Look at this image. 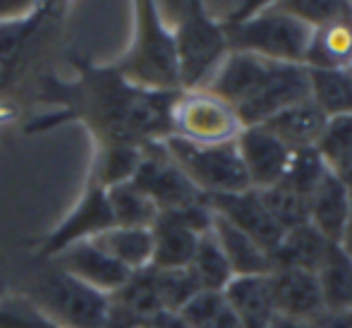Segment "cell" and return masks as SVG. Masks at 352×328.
Returning a JSON list of instances; mask_svg holds the SVG:
<instances>
[{"instance_id":"cell-1","label":"cell","mask_w":352,"mask_h":328,"mask_svg":"<svg viewBox=\"0 0 352 328\" xmlns=\"http://www.w3.org/2000/svg\"><path fill=\"white\" fill-rule=\"evenodd\" d=\"M173 91H146L125 84L120 77L98 72L89 79V113L113 146L153 134H173Z\"/></svg>"},{"instance_id":"cell-2","label":"cell","mask_w":352,"mask_h":328,"mask_svg":"<svg viewBox=\"0 0 352 328\" xmlns=\"http://www.w3.org/2000/svg\"><path fill=\"white\" fill-rule=\"evenodd\" d=\"M228 48L287 65H305L314 29L283 5L252 8L240 22L223 29Z\"/></svg>"},{"instance_id":"cell-3","label":"cell","mask_w":352,"mask_h":328,"mask_svg":"<svg viewBox=\"0 0 352 328\" xmlns=\"http://www.w3.org/2000/svg\"><path fill=\"white\" fill-rule=\"evenodd\" d=\"M163 149L204 197L237 195V192L252 190L250 175H247L235 142L195 144L170 134L166 137Z\"/></svg>"},{"instance_id":"cell-4","label":"cell","mask_w":352,"mask_h":328,"mask_svg":"<svg viewBox=\"0 0 352 328\" xmlns=\"http://www.w3.org/2000/svg\"><path fill=\"white\" fill-rule=\"evenodd\" d=\"M125 79L153 91H170L180 84L175 36L158 14L156 5H140V24L132 53L122 65Z\"/></svg>"},{"instance_id":"cell-5","label":"cell","mask_w":352,"mask_h":328,"mask_svg":"<svg viewBox=\"0 0 352 328\" xmlns=\"http://www.w3.org/2000/svg\"><path fill=\"white\" fill-rule=\"evenodd\" d=\"M36 302L65 328H106L111 302L101 290L87 285L63 268H48L29 283Z\"/></svg>"},{"instance_id":"cell-6","label":"cell","mask_w":352,"mask_h":328,"mask_svg":"<svg viewBox=\"0 0 352 328\" xmlns=\"http://www.w3.org/2000/svg\"><path fill=\"white\" fill-rule=\"evenodd\" d=\"M180 65V84L197 89L209 84L228 56V39L223 27L201 5L180 8L177 29L173 32Z\"/></svg>"},{"instance_id":"cell-7","label":"cell","mask_w":352,"mask_h":328,"mask_svg":"<svg viewBox=\"0 0 352 328\" xmlns=\"http://www.w3.org/2000/svg\"><path fill=\"white\" fill-rule=\"evenodd\" d=\"M242 132L237 111L211 94L192 91L177 96L173 103V134L195 144H228Z\"/></svg>"},{"instance_id":"cell-8","label":"cell","mask_w":352,"mask_h":328,"mask_svg":"<svg viewBox=\"0 0 352 328\" xmlns=\"http://www.w3.org/2000/svg\"><path fill=\"white\" fill-rule=\"evenodd\" d=\"M311 98V84H309V69L307 65H287V63H276L261 89L242 103L237 111L242 127L250 125H264L266 120L285 108L295 106L300 101Z\"/></svg>"},{"instance_id":"cell-9","label":"cell","mask_w":352,"mask_h":328,"mask_svg":"<svg viewBox=\"0 0 352 328\" xmlns=\"http://www.w3.org/2000/svg\"><path fill=\"white\" fill-rule=\"evenodd\" d=\"M132 185L142 192L146 199H151L153 206L161 211H175V208L190 206V204L204 199L199 190L187 180V175L173 163V158L163 149L161 156L142 158L137 168Z\"/></svg>"},{"instance_id":"cell-10","label":"cell","mask_w":352,"mask_h":328,"mask_svg":"<svg viewBox=\"0 0 352 328\" xmlns=\"http://www.w3.org/2000/svg\"><path fill=\"white\" fill-rule=\"evenodd\" d=\"M206 204H209L216 216H221L223 221H228L237 230L245 232L247 237H252L269 254L278 247L285 230L266 211L256 190L237 192V195H213L206 197Z\"/></svg>"},{"instance_id":"cell-11","label":"cell","mask_w":352,"mask_h":328,"mask_svg":"<svg viewBox=\"0 0 352 328\" xmlns=\"http://www.w3.org/2000/svg\"><path fill=\"white\" fill-rule=\"evenodd\" d=\"M235 144L250 175L252 190H264L285 177L292 151L264 125L242 127Z\"/></svg>"},{"instance_id":"cell-12","label":"cell","mask_w":352,"mask_h":328,"mask_svg":"<svg viewBox=\"0 0 352 328\" xmlns=\"http://www.w3.org/2000/svg\"><path fill=\"white\" fill-rule=\"evenodd\" d=\"M278 316L297 321H316L326 311L319 276L305 268H274L269 273Z\"/></svg>"},{"instance_id":"cell-13","label":"cell","mask_w":352,"mask_h":328,"mask_svg":"<svg viewBox=\"0 0 352 328\" xmlns=\"http://www.w3.org/2000/svg\"><path fill=\"white\" fill-rule=\"evenodd\" d=\"M58 268L72 273L74 278L96 290H120L132 276L130 268L113 259L101 247L89 245V242H77L63 250L58 254Z\"/></svg>"},{"instance_id":"cell-14","label":"cell","mask_w":352,"mask_h":328,"mask_svg":"<svg viewBox=\"0 0 352 328\" xmlns=\"http://www.w3.org/2000/svg\"><path fill=\"white\" fill-rule=\"evenodd\" d=\"M46 12L48 8H41L27 17L12 14L0 22V89H5L17 77L24 61L32 56L38 34H43V27L48 24Z\"/></svg>"},{"instance_id":"cell-15","label":"cell","mask_w":352,"mask_h":328,"mask_svg":"<svg viewBox=\"0 0 352 328\" xmlns=\"http://www.w3.org/2000/svg\"><path fill=\"white\" fill-rule=\"evenodd\" d=\"M223 300L242 328H269L278 316L269 276H235L223 287Z\"/></svg>"},{"instance_id":"cell-16","label":"cell","mask_w":352,"mask_h":328,"mask_svg":"<svg viewBox=\"0 0 352 328\" xmlns=\"http://www.w3.org/2000/svg\"><path fill=\"white\" fill-rule=\"evenodd\" d=\"M305 63L309 69L352 67V5H343L333 19L314 29Z\"/></svg>"},{"instance_id":"cell-17","label":"cell","mask_w":352,"mask_h":328,"mask_svg":"<svg viewBox=\"0 0 352 328\" xmlns=\"http://www.w3.org/2000/svg\"><path fill=\"white\" fill-rule=\"evenodd\" d=\"M309 226L333 245H340L350 213V190L333 175V171L307 197Z\"/></svg>"},{"instance_id":"cell-18","label":"cell","mask_w":352,"mask_h":328,"mask_svg":"<svg viewBox=\"0 0 352 328\" xmlns=\"http://www.w3.org/2000/svg\"><path fill=\"white\" fill-rule=\"evenodd\" d=\"M153 235V254L151 266L161 271H175L187 268L195 256L199 232L192 230L187 223H182L173 211H161L151 226Z\"/></svg>"},{"instance_id":"cell-19","label":"cell","mask_w":352,"mask_h":328,"mask_svg":"<svg viewBox=\"0 0 352 328\" xmlns=\"http://www.w3.org/2000/svg\"><path fill=\"white\" fill-rule=\"evenodd\" d=\"M116 228L111 204L103 190H91L89 197L82 201V206L65 221V226L51 237L48 242V254H60L63 250L82 242L87 235H101V232Z\"/></svg>"},{"instance_id":"cell-20","label":"cell","mask_w":352,"mask_h":328,"mask_svg":"<svg viewBox=\"0 0 352 328\" xmlns=\"http://www.w3.org/2000/svg\"><path fill=\"white\" fill-rule=\"evenodd\" d=\"M326 120H329V116L311 98H307V101H300L285 111L276 113L271 120L264 122V127L271 134H276L290 151H297V149L316 146Z\"/></svg>"},{"instance_id":"cell-21","label":"cell","mask_w":352,"mask_h":328,"mask_svg":"<svg viewBox=\"0 0 352 328\" xmlns=\"http://www.w3.org/2000/svg\"><path fill=\"white\" fill-rule=\"evenodd\" d=\"M211 235L216 237L218 247L230 263L232 276H269L274 271L269 252L261 250L252 237H247L245 232L237 230L235 226L223 221L216 213H213Z\"/></svg>"},{"instance_id":"cell-22","label":"cell","mask_w":352,"mask_h":328,"mask_svg":"<svg viewBox=\"0 0 352 328\" xmlns=\"http://www.w3.org/2000/svg\"><path fill=\"white\" fill-rule=\"evenodd\" d=\"M333 242H329L319 230L305 223L300 228L285 230L274 252L271 263L274 268H305V271H319Z\"/></svg>"},{"instance_id":"cell-23","label":"cell","mask_w":352,"mask_h":328,"mask_svg":"<svg viewBox=\"0 0 352 328\" xmlns=\"http://www.w3.org/2000/svg\"><path fill=\"white\" fill-rule=\"evenodd\" d=\"M96 247H101L103 252L118 259L122 266L142 268L151 266V254H153V235L151 228H111V230L101 232L94 242Z\"/></svg>"},{"instance_id":"cell-24","label":"cell","mask_w":352,"mask_h":328,"mask_svg":"<svg viewBox=\"0 0 352 328\" xmlns=\"http://www.w3.org/2000/svg\"><path fill=\"white\" fill-rule=\"evenodd\" d=\"M326 311H352V259L333 245L316 271Z\"/></svg>"},{"instance_id":"cell-25","label":"cell","mask_w":352,"mask_h":328,"mask_svg":"<svg viewBox=\"0 0 352 328\" xmlns=\"http://www.w3.org/2000/svg\"><path fill=\"white\" fill-rule=\"evenodd\" d=\"M309 84H311V101L329 118L352 116L350 69H309Z\"/></svg>"},{"instance_id":"cell-26","label":"cell","mask_w":352,"mask_h":328,"mask_svg":"<svg viewBox=\"0 0 352 328\" xmlns=\"http://www.w3.org/2000/svg\"><path fill=\"white\" fill-rule=\"evenodd\" d=\"M187 271L195 276L197 285L201 290H211V292H223V287L235 278L230 263H228L226 254L221 252V247H218L216 237L211 235V230L199 237L195 256H192Z\"/></svg>"},{"instance_id":"cell-27","label":"cell","mask_w":352,"mask_h":328,"mask_svg":"<svg viewBox=\"0 0 352 328\" xmlns=\"http://www.w3.org/2000/svg\"><path fill=\"white\" fill-rule=\"evenodd\" d=\"M106 197L116 218V228H151L158 218L153 201L144 197L132 182L111 187Z\"/></svg>"},{"instance_id":"cell-28","label":"cell","mask_w":352,"mask_h":328,"mask_svg":"<svg viewBox=\"0 0 352 328\" xmlns=\"http://www.w3.org/2000/svg\"><path fill=\"white\" fill-rule=\"evenodd\" d=\"M177 316L190 328H242L237 316L223 300V292L199 290L177 311Z\"/></svg>"},{"instance_id":"cell-29","label":"cell","mask_w":352,"mask_h":328,"mask_svg":"<svg viewBox=\"0 0 352 328\" xmlns=\"http://www.w3.org/2000/svg\"><path fill=\"white\" fill-rule=\"evenodd\" d=\"M264 201L266 211L274 216V221L278 223L283 230H292L300 228L305 223H309V213H307V197H302L300 192L292 190L287 182H276L264 190H256Z\"/></svg>"},{"instance_id":"cell-30","label":"cell","mask_w":352,"mask_h":328,"mask_svg":"<svg viewBox=\"0 0 352 328\" xmlns=\"http://www.w3.org/2000/svg\"><path fill=\"white\" fill-rule=\"evenodd\" d=\"M331 173V168L326 166V161L321 158V153L316 151V146L297 149L290 156V166L283 177V182L292 187L295 192H300L302 197H309L316 190L321 180Z\"/></svg>"},{"instance_id":"cell-31","label":"cell","mask_w":352,"mask_h":328,"mask_svg":"<svg viewBox=\"0 0 352 328\" xmlns=\"http://www.w3.org/2000/svg\"><path fill=\"white\" fill-rule=\"evenodd\" d=\"M153 283H156L158 297H161V305L166 314H175L180 311L197 292L201 290L197 285L195 276H192L187 268H175V271H161V268H153Z\"/></svg>"},{"instance_id":"cell-32","label":"cell","mask_w":352,"mask_h":328,"mask_svg":"<svg viewBox=\"0 0 352 328\" xmlns=\"http://www.w3.org/2000/svg\"><path fill=\"white\" fill-rule=\"evenodd\" d=\"M316 151L329 168H336L352 156V116H331L324 125Z\"/></svg>"},{"instance_id":"cell-33","label":"cell","mask_w":352,"mask_h":328,"mask_svg":"<svg viewBox=\"0 0 352 328\" xmlns=\"http://www.w3.org/2000/svg\"><path fill=\"white\" fill-rule=\"evenodd\" d=\"M142 156L135 146H111L101 163V180L106 185H125L135 177Z\"/></svg>"},{"instance_id":"cell-34","label":"cell","mask_w":352,"mask_h":328,"mask_svg":"<svg viewBox=\"0 0 352 328\" xmlns=\"http://www.w3.org/2000/svg\"><path fill=\"white\" fill-rule=\"evenodd\" d=\"M331 171H333V175L338 177V180L352 192V156L345 158L343 163H338L336 168H331Z\"/></svg>"},{"instance_id":"cell-35","label":"cell","mask_w":352,"mask_h":328,"mask_svg":"<svg viewBox=\"0 0 352 328\" xmlns=\"http://www.w3.org/2000/svg\"><path fill=\"white\" fill-rule=\"evenodd\" d=\"M340 250L352 259V192H350V213H348V226H345L343 240H340Z\"/></svg>"},{"instance_id":"cell-36","label":"cell","mask_w":352,"mask_h":328,"mask_svg":"<svg viewBox=\"0 0 352 328\" xmlns=\"http://www.w3.org/2000/svg\"><path fill=\"white\" fill-rule=\"evenodd\" d=\"M269 328H311V324L297 321V319H287V316H276Z\"/></svg>"},{"instance_id":"cell-37","label":"cell","mask_w":352,"mask_h":328,"mask_svg":"<svg viewBox=\"0 0 352 328\" xmlns=\"http://www.w3.org/2000/svg\"><path fill=\"white\" fill-rule=\"evenodd\" d=\"M19 10H24V8H19V5H8V3H0V17H12V14H17Z\"/></svg>"}]
</instances>
